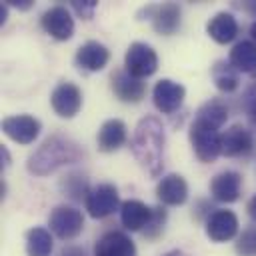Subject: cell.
Wrapping results in <instances>:
<instances>
[{
    "label": "cell",
    "mask_w": 256,
    "mask_h": 256,
    "mask_svg": "<svg viewBox=\"0 0 256 256\" xmlns=\"http://www.w3.org/2000/svg\"><path fill=\"white\" fill-rule=\"evenodd\" d=\"M164 126L156 116H146L136 124L130 148L138 164L152 176L158 178L164 166Z\"/></svg>",
    "instance_id": "6da1fadb"
},
{
    "label": "cell",
    "mask_w": 256,
    "mask_h": 256,
    "mask_svg": "<svg viewBox=\"0 0 256 256\" xmlns=\"http://www.w3.org/2000/svg\"><path fill=\"white\" fill-rule=\"evenodd\" d=\"M84 156L82 148L68 136L54 134L42 142V146L28 158V172L36 176H46L60 166L74 164Z\"/></svg>",
    "instance_id": "7a4b0ae2"
},
{
    "label": "cell",
    "mask_w": 256,
    "mask_h": 256,
    "mask_svg": "<svg viewBox=\"0 0 256 256\" xmlns=\"http://www.w3.org/2000/svg\"><path fill=\"white\" fill-rule=\"evenodd\" d=\"M190 144L200 162H214L222 154V134L200 118H194L190 124Z\"/></svg>",
    "instance_id": "3957f363"
},
{
    "label": "cell",
    "mask_w": 256,
    "mask_h": 256,
    "mask_svg": "<svg viewBox=\"0 0 256 256\" xmlns=\"http://www.w3.org/2000/svg\"><path fill=\"white\" fill-rule=\"evenodd\" d=\"M124 70L134 78H148L158 70V54L146 42H132L124 56Z\"/></svg>",
    "instance_id": "277c9868"
},
{
    "label": "cell",
    "mask_w": 256,
    "mask_h": 256,
    "mask_svg": "<svg viewBox=\"0 0 256 256\" xmlns=\"http://www.w3.org/2000/svg\"><path fill=\"white\" fill-rule=\"evenodd\" d=\"M48 226L60 240H72L84 230V216L80 210L62 204L50 212Z\"/></svg>",
    "instance_id": "5b68a950"
},
{
    "label": "cell",
    "mask_w": 256,
    "mask_h": 256,
    "mask_svg": "<svg viewBox=\"0 0 256 256\" xmlns=\"http://www.w3.org/2000/svg\"><path fill=\"white\" fill-rule=\"evenodd\" d=\"M84 204H86L88 214L92 218H96V220L110 216L114 210H118V206H122L120 204L118 190L112 184H98V186H94L88 192Z\"/></svg>",
    "instance_id": "8992f818"
},
{
    "label": "cell",
    "mask_w": 256,
    "mask_h": 256,
    "mask_svg": "<svg viewBox=\"0 0 256 256\" xmlns=\"http://www.w3.org/2000/svg\"><path fill=\"white\" fill-rule=\"evenodd\" d=\"M52 110L62 118H72L82 108V92L72 82H60L50 94Z\"/></svg>",
    "instance_id": "52a82bcc"
},
{
    "label": "cell",
    "mask_w": 256,
    "mask_h": 256,
    "mask_svg": "<svg viewBox=\"0 0 256 256\" xmlns=\"http://www.w3.org/2000/svg\"><path fill=\"white\" fill-rule=\"evenodd\" d=\"M184 96H186V88L170 78H162L154 84V90H152V100H154V106L162 112V114H172L176 112L182 102H184Z\"/></svg>",
    "instance_id": "ba28073f"
},
{
    "label": "cell",
    "mask_w": 256,
    "mask_h": 256,
    "mask_svg": "<svg viewBox=\"0 0 256 256\" xmlns=\"http://www.w3.org/2000/svg\"><path fill=\"white\" fill-rule=\"evenodd\" d=\"M2 132L18 144H32L40 134V120L28 114L8 116L2 120Z\"/></svg>",
    "instance_id": "9c48e42d"
},
{
    "label": "cell",
    "mask_w": 256,
    "mask_h": 256,
    "mask_svg": "<svg viewBox=\"0 0 256 256\" xmlns=\"http://www.w3.org/2000/svg\"><path fill=\"white\" fill-rule=\"evenodd\" d=\"M110 86L114 96L120 102H128V104H136L144 98L146 94V84L140 78H134L132 74H128L126 70H114L110 76Z\"/></svg>",
    "instance_id": "30bf717a"
},
{
    "label": "cell",
    "mask_w": 256,
    "mask_h": 256,
    "mask_svg": "<svg viewBox=\"0 0 256 256\" xmlns=\"http://www.w3.org/2000/svg\"><path fill=\"white\" fill-rule=\"evenodd\" d=\"M238 234V216L232 210H214L206 218V236L212 242H228Z\"/></svg>",
    "instance_id": "8fae6325"
},
{
    "label": "cell",
    "mask_w": 256,
    "mask_h": 256,
    "mask_svg": "<svg viewBox=\"0 0 256 256\" xmlns=\"http://www.w3.org/2000/svg\"><path fill=\"white\" fill-rule=\"evenodd\" d=\"M94 256H136V246L128 234L110 230L96 240Z\"/></svg>",
    "instance_id": "7c38bea8"
},
{
    "label": "cell",
    "mask_w": 256,
    "mask_h": 256,
    "mask_svg": "<svg viewBox=\"0 0 256 256\" xmlns=\"http://www.w3.org/2000/svg\"><path fill=\"white\" fill-rule=\"evenodd\" d=\"M40 24H42L44 32L50 34L56 40H68L74 34V20H72L70 12L64 6H52V8H48L42 14Z\"/></svg>",
    "instance_id": "4fadbf2b"
},
{
    "label": "cell",
    "mask_w": 256,
    "mask_h": 256,
    "mask_svg": "<svg viewBox=\"0 0 256 256\" xmlns=\"http://www.w3.org/2000/svg\"><path fill=\"white\" fill-rule=\"evenodd\" d=\"M240 190H242V176L234 170L218 172L210 180V194L218 202H226V204L236 202L240 198Z\"/></svg>",
    "instance_id": "5bb4252c"
},
{
    "label": "cell",
    "mask_w": 256,
    "mask_h": 256,
    "mask_svg": "<svg viewBox=\"0 0 256 256\" xmlns=\"http://www.w3.org/2000/svg\"><path fill=\"white\" fill-rule=\"evenodd\" d=\"M254 150V138L250 134V130H246L240 124L230 126L224 134H222V154L228 158H240V156H248Z\"/></svg>",
    "instance_id": "9a60e30c"
},
{
    "label": "cell",
    "mask_w": 256,
    "mask_h": 256,
    "mask_svg": "<svg viewBox=\"0 0 256 256\" xmlns=\"http://www.w3.org/2000/svg\"><path fill=\"white\" fill-rule=\"evenodd\" d=\"M156 196L166 206H180L188 198V184L180 174H166L156 186Z\"/></svg>",
    "instance_id": "2e32d148"
},
{
    "label": "cell",
    "mask_w": 256,
    "mask_h": 256,
    "mask_svg": "<svg viewBox=\"0 0 256 256\" xmlns=\"http://www.w3.org/2000/svg\"><path fill=\"white\" fill-rule=\"evenodd\" d=\"M110 60V52L104 44L96 42V40H88L84 42L78 50H76V64L82 70L88 72H98L102 70Z\"/></svg>",
    "instance_id": "e0dca14e"
},
{
    "label": "cell",
    "mask_w": 256,
    "mask_h": 256,
    "mask_svg": "<svg viewBox=\"0 0 256 256\" xmlns=\"http://www.w3.org/2000/svg\"><path fill=\"white\" fill-rule=\"evenodd\" d=\"M152 210L150 206H146L140 200H126L120 206V222L124 224L126 230L136 232V230H144L146 224L152 218Z\"/></svg>",
    "instance_id": "ac0fdd59"
},
{
    "label": "cell",
    "mask_w": 256,
    "mask_h": 256,
    "mask_svg": "<svg viewBox=\"0 0 256 256\" xmlns=\"http://www.w3.org/2000/svg\"><path fill=\"white\" fill-rule=\"evenodd\" d=\"M152 26L158 34H164V36H170L174 34L178 28H180V6L176 2H166V4H160V6H154L152 8Z\"/></svg>",
    "instance_id": "d6986e66"
},
{
    "label": "cell",
    "mask_w": 256,
    "mask_h": 256,
    "mask_svg": "<svg viewBox=\"0 0 256 256\" xmlns=\"http://www.w3.org/2000/svg\"><path fill=\"white\" fill-rule=\"evenodd\" d=\"M208 36L218 44H228L238 36V22L230 12H218L206 24Z\"/></svg>",
    "instance_id": "ffe728a7"
},
{
    "label": "cell",
    "mask_w": 256,
    "mask_h": 256,
    "mask_svg": "<svg viewBox=\"0 0 256 256\" xmlns=\"http://www.w3.org/2000/svg\"><path fill=\"white\" fill-rule=\"evenodd\" d=\"M126 124L118 118H112V120H106L100 130H98V136H96V142H98V150L102 152H114L118 150L124 142H126Z\"/></svg>",
    "instance_id": "44dd1931"
},
{
    "label": "cell",
    "mask_w": 256,
    "mask_h": 256,
    "mask_svg": "<svg viewBox=\"0 0 256 256\" xmlns=\"http://www.w3.org/2000/svg\"><path fill=\"white\" fill-rule=\"evenodd\" d=\"M230 64L242 74H256V44L252 40L236 42L228 56Z\"/></svg>",
    "instance_id": "7402d4cb"
},
{
    "label": "cell",
    "mask_w": 256,
    "mask_h": 256,
    "mask_svg": "<svg viewBox=\"0 0 256 256\" xmlns=\"http://www.w3.org/2000/svg\"><path fill=\"white\" fill-rule=\"evenodd\" d=\"M210 74L220 92H234L240 84V72L230 64V60H216Z\"/></svg>",
    "instance_id": "603a6c76"
},
{
    "label": "cell",
    "mask_w": 256,
    "mask_h": 256,
    "mask_svg": "<svg viewBox=\"0 0 256 256\" xmlns=\"http://www.w3.org/2000/svg\"><path fill=\"white\" fill-rule=\"evenodd\" d=\"M54 248L52 242V234L46 228H32L26 232V252L28 256H50Z\"/></svg>",
    "instance_id": "cb8c5ba5"
},
{
    "label": "cell",
    "mask_w": 256,
    "mask_h": 256,
    "mask_svg": "<svg viewBox=\"0 0 256 256\" xmlns=\"http://www.w3.org/2000/svg\"><path fill=\"white\" fill-rule=\"evenodd\" d=\"M196 118H200V120H204V122L220 128L226 122V118H228V106L220 98H210L208 102H204L198 108Z\"/></svg>",
    "instance_id": "d4e9b609"
},
{
    "label": "cell",
    "mask_w": 256,
    "mask_h": 256,
    "mask_svg": "<svg viewBox=\"0 0 256 256\" xmlns=\"http://www.w3.org/2000/svg\"><path fill=\"white\" fill-rule=\"evenodd\" d=\"M60 188H62V192H64L68 198H72V200H82V198L86 200V196H88V192H90L88 180H86V176L80 174V172H70L68 176H64L62 182H60Z\"/></svg>",
    "instance_id": "484cf974"
},
{
    "label": "cell",
    "mask_w": 256,
    "mask_h": 256,
    "mask_svg": "<svg viewBox=\"0 0 256 256\" xmlns=\"http://www.w3.org/2000/svg\"><path fill=\"white\" fill-rule=\"evenodd\" d=\"M166 210L162 208V206H156L154 210H152V218H150V222L146 224V228L142 230V234L148 238V240H154V238H158L162 232H164V224H166Z\"/></svg>",
    "instance_id": "4316f807"
},
{
    "label": "cell",
    "mask_w": 256,
    "mask_h": 256,
    "mask_svg": "<svg viewBox=\"0 0 256 256\" xmlns=\"http://www.w3.org/2000/svg\"><path fill=\"white\" fill-rule=\"evenodd\" d=\"M234 250L238 256H256V228H246L238 236Z\"/></svg>",
    "instance_id": "83f0119b"
},
{
    "label": "cell",
    "mask_w": 256,
    "mask_h": 256,
    "mask_svg": "<svg viewBox=\"0 0 256 256\" xmlns=\"http://www.w3.org/2000/svg\"><path fill=\"white\" fill-rule=\"evenodd\" d=\"M240 106H242L244 114L248 116V120H250L252 124H256V80L250 82V84L246 86V90L242 92Z\"/></svg>",
    "instance_id": "f1b7e54d"
},
{
    "label": "cell",
    "mask_w": 256,
    "mask_h": 256,
    "mask_svg": "<svg viewBox=\"0 0 256 256\" xmlns=\"http://www.w3.org/2000/svg\"><path fill=\"white\" fill-rule=\"evenodd\" d=\"M72 8H74V12H76L78 16H82L84 20H90L92 14H94V10H96V2H94V0H84V2L74 0V2H72Z\"/></svg>",
    "instance_id": "f546056e"
},
{
    "label": "cell",
    "mask_w": 256,
    "mask_h": 256,
    "mask_svg": "<svg viewBox=\"0 0 256 256\" xmlns=\"http://www.w3.org/2000/svg\"><path fill=\"white\" fill-rule=\"evenodd\" d=\"M60 256H86V250L80 246H68L60 252Z\"/></svg>",
    "instance_id": "4dcf8cb0"
},
{
    "label": "cell",
    "mask_w": 256,
    "mask_h": 256,
    "mask_svg": "<svg viewBox=\"0 0 256 256\" xmlns=\"http://www.w3.org/2000/svg\"><path fill=\"white\" fill-rule=\"evenodd\" d=\"M246 210H248V216L252 218V222H256V194L248 200V206H246Z\"/></svg>",
    "instance_id": "1f68e13d"
},
{
    "label": "cell",
    "mask_w": 256,
    "mask_h": 256,
    "mask_svg": "<svg viewBox=\"0 0 256 256\" xmlns=\"http://www.w3.org/2000/svg\"><path fill=\"white\" fill-rule=\"evenodd\" d=\"M240 8H244L248 14L256 16V2H252V0H250V2H242V4H240Z\"/></svg>",
    "instance_id": "d6a6232c"
},
{
    "label": "cell",
    "mask_w": 256,
    "mask_h": 256,
    "mask_svg": "<svg viewBox=\"0 0 256 256\" xmlns=\"http://www.w3.org/2000/svg\"><path fill=\"white\" fill-rule=\"evenodd\" d=\"M6 16H8V4L4 2V4H0V24L6 22Z\"/></svg>",
    "instance_id": "836d02e7"
},
{
    "label": "cell",
    "mask_w": 256,
    "mask_h": 256,
    "mask_svg": "<svg viewBox=\"0 0 256 256\" xmlns=\"http://www.w3.org/2000/svg\"><path fill=\"white\" fill-rule=\"evenodd\" d=\"M6 4H8V6H16V8H20V10H28V8L32 6V2H22V4H20V2H6Z\"/></svg>",
    "instance_id": "e575fe53"
},
{
    "label": "cell",
    "mask_w": 256,
    "mask_h": 256,
    "mask_svg": "<svg viewBox=\"0 0 256 256\" xmlns=\"http://www.w3.org/2000/svg\"><path fill=\"white\" fill-rule=\"evenodd\" d=\"M250 38H252V42L256 44V20H254L252 26H250Z\"/></svg>",
    "instance_id": "d590c367"
},
{
    "label": "cell",
    "mask_w": 256,
    "mask_h": 256,
    "mask_svg": "<svg viewBox=\"0 0 256 256\" xmlns=\"http://www.w3.org/2000/svg\"><path fill=\"white\" fill-rule=\"evenodd\" d=\"M164 256H188V254H184L182 250H170V252H166Z\"/></svg>",
    "instance_id": "8d00e7d4"
}]
</instances>
